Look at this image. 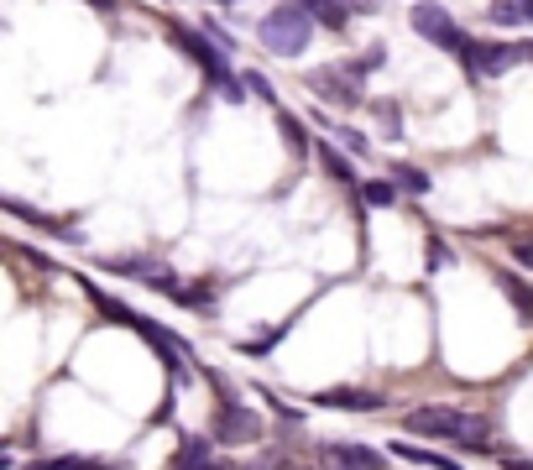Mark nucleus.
<instances>
[{
  "instance_id": "nucleus-1",
  "label": "nucleus",
  "mask_w": 533,
  "mask_h": 470,
  "mask_svg": "<svg viewBox=\"0 0 533 470\" xmlns=\"http://www.w3.org/2000/svg\"><path fill=\"white\" fill-rule=\"evenodd\" d=\"M408 429L424 434V439H450L460 450H492V418L481 413H460L445 403H424L408 413Z\"/></svg>"
},
{
  "instance_id": "nucleus-2",
  "label": "nucleus",
  "mask_w": 533,
  "mask_h": 470,
  "mask_svg": "<svg viewBox=\"0 0 533 470\" xmlns=\"http://www.w3.org/2000/svg\"><path fill=\"white\" fill-rule=\"evenodd\" d=\"M262 47L277 58H298V53H309V42H314V16L304 6H293V0H283V6H272L262 16V27H257Z\"/></svg>"
},
{
  "instance_id": "nucleus-3",
  "label": "nucleus",
  "mask_w": 533,
  "mask_h": 470,
  "mask_svg": "<svg viewBox=\"0 0 533 470\" xmlns=\"http://www.w3.org/2000/svg\"><path fill=\"white\" fill-rule=\"evenodd\" d=\"M408 21H413V32H419L424 42H434V47H439V53H450V58H471V47H476V42L455 27L445 6H434V0H419V6L408 11Z\"/></svg>"
},
{
  "instance_id": "nucleus-4",
  "label": "nucleus",
  "mask_w": 533,
  "mask_h": 470,
  "mask_svg": "<svg viewBox=\"0 0 533 470\" xmlns=\"http://www.w3.org/2000/svg\"><path fill=\"white\" fill-rule=\"evenodd\" d=\"M319 455L330 470H387L382 450H372V444H356V439H324Z\"/></svg>"
},
{
  "instance_id": "nucleus-5",
  "label": "nucleus",
  "mask_w": 533,
  "mask_h": 470,
  "mask_svg": "<svg viewBox=\"0 0 533 470\" xmlns=\"http://www.w3.org/2000/svg\"><path fill=\"white\" fill-rule=\"evenodd\" d=\"M319 100H330V105H340V110H351V105H361V89H356V74H340V68H314V74L304 79Z\"/></svg>"
},
{
  "instance_id": "nucleus-6",
  "label": "nucleus",
  "mask_w": 533,
  "mask_h": 470,
  "mask_svg": "<svg viewBox=\"0 0 533 470\" xmlns=\"http://www.w3.org/2000/svg\"><path fill=\"white\" fill-rule=\"evenodd\" d=\"M523 58H528V53H523V42H476L466 63L476 68L481 79H492V74H507V68L523 63Z\"/></svg>"
},
{
  "instance_id": "nucleus-7",
  "label": "nucleus",
  "mask_w": 533,
  "mask_h": 470,
  "mask_svg": "<svg viewBox=\"0 0 533 470\" xmlns=\"http://www.w3.org/2000/svg\"><path fill=\"white\" fill-rule=\"evenodd\" d=\"M262 434V418L241 408V403H230L225 397V408H220V423H215V439L220 444H246V439H257Z\"/></svg>"
},
{
  "instance_id": "nucleus-8",
  "label": "nucleus",
  "mask_w": 533,
  "mask_h": 470,
  "mask_svg": "<svg viewBox=\"0 0 533 470\" xmlns=\"http://www.w3.org/2000/svg\"><path fill=\"white\" fill-rule=\"evenodd\" d=\"M324 408H351V413H377L382 408V392H361V387H330L319 392Z\"/></svg>"
},
{
  "instance_id": "nucleus-9",
  "label": "nucleus",
  "mask_w": 533,
  "mask_h": 470,
  "mask_svg": "<svg viewBox=\"0 0 533 470\" xmlns=\"http://www.w3.org/2000/svg\"><path fill=\"white\" fill-rule=\"evenodd\" d=\"M387 455L413 460V465H429V470H466L460 460H445V455H434V450H419V444H413V439H392V444H387Z\"/></svg>"
},
{
  "instance_id": "nucleus-10",
  "label": "nucleus",
  "mask_w": 533,
  "mask_h": 470,
  "mask_svg": "<svg viewBox=\"0 0 533 470\" xmlns=\"http://www.w3.org/2000/svg\"><path fill=\"white\" fill-rule=\"evenodd\" d=\"M293 6H304L319 27H330V32H340L345 21H351V6H345V0H293Z\"/></svg>"
},
{
  "instance_id": "nucleus-11",
  "label": "nucleus",
  "mask_w": 533,
  "mask_h": 470,
  "mask_svg": "<svg viewBox=\"0 0 533 470\" xmlns=\"http://www.w3.org/2000/svg\"><path fill=\"white\" fill-rule=\"evenodd\" d=\"M497 282H502L507 303H513V309H518V319H523V324H533V288H528V282H523L518 272H502Z\"/></svg>"
},
{
  "instance_id": "nucleus-12",
  "label": "nucleus",
  "mask_w": 533,
  "mask_h": 470,
  "mask_svg": "<svg viewBox=\"0 0 533 470\" xmlns=\"http://www.w3.org/2000/svg\"><path fill=\"white\" fill-rule=\"evenodd\" d=\"M27 470H115V460H84V455H58V460H37Z\"/></svg>"
},
{
  "instance_id": "nucleus-13",
  "label": "nucleus",
  "mask_w": 533,
  "mask_h": 470,
  "mask_svg": "<svg viewBox=\"0 0 533 470\" xmlns=\"http://www.w3.org/2000/svg\"><path fill=\"white\" fill-rule=\"evenodd\" d=\"M204 465H215V460H210V439H189V444L178 450V465H173V470H204Z\"/></svg>"
},
{
  "instance_id": "nucleus-14",
  "label": "nucleus",
  "mask_w": 533,
  "mask_h": 470,
  "mask_svg": "<svg viewBox=\"0 0 533 470\" xmlns=\"http://www.w3.org/2000/svg\"><path fill=\"white\" fill-rule=\"evenodd\" d=\"M314 152H319V162H324V173H330V178H340V183H351V178H356V173H351V162H345V157L330 147V141H319Z\"/></svg>"
},
{
  "instance_id": "nucleus-15",
  "label": "nucleus",
  "mask_w": 533,
  "mask_h": 470,
  "mask_svg": "<svg viewBox=\"0 0 533 470\" xmlns=\"http://www.w3.org/2000/svg\"><path fill=\"white\" fill-rule=\"evenodd\" d=\"M277 126H283V141H288L293 152H304V121H298V115L283 110V115H277Z\"/></svg>"
},
{
  "instance_id": "nucleus-16",
  "label": "nucleus",
  "mask_w": 533,
  "mask_h": 470,
  "mask_svg": "<svg viewBox=\"0 0 533 470\" xmlns=\"http://www.w3.org/2000/svg\"><path fill=\"white\" fill-rule=\"evenodd\" d=\"M361 194H366V204H398V188H392V183H361Z\"/></svg>"
},
{
  "instance_id": "nucleus-17",
  "label": "nucleus",
  "mask_w": 533,
  "mask_h": 470,
  "mask_svg": "<svg viewBox=\"0 0 533 470\" xmlns=\"http://www.w3.org/2000/svg\"><path fill=\"white\" fill-rule=\"evenodd\" d=\"M492 21H497V27H513V21H523V0H497Z\"/></svg>"
},
{
  "instance_id": "nucleus-18",
  "label": "nucleus",
  "mask_w": 533,
  "mask_h": 470,
  "mask_svg": "<svg viewBox=\"0 0 533 470\" xmlns=\"http://www.w3.org/2000/svg\"><path fill=\"white\" fill-rule=\"evenodd\" d=\"M398 183L413 188V194H429V173H419V168H398Z\"/></svg>"
},
{
  "instance_id": "nucleus-19",
  "label": "nucleus",
  "mask_w": 533,
  "mask_h": 470,
  "mask_svg": "<svg viewBox=\"0 0 533 470\" xmlns=\"http://www.w3.org/2000/svg\"><path fill=\"white\" fill-rule=\"evenodd\" d=\"M377 115H382V131H387V136H403V126H398V105H392V100H382Z\"/></svg>"
},
{
  "instance_id": "nucleus-20",
  "label": "nucleus",
  "mask_w": 533,
  "mask_h": 470,
  "mask_svg": "<svg viewBox=\"0 0 533 470\" xmlns=\"http://www.w3.org/2000/svg\"><path fill=\"white\" fill-rule=\"evenodd\" d=\"M246 84H251V89H257V94H262V100H272V84H267L262 74H246Z\"/></svg>"
},
{
  "instance_id": "nucleus-21",
  "label": "nucleus",
  "mask_w": 533,
  "mask_h": 470,
  "mask_svg": "<svg viewBox=\"0 0 533 470\" xmlns=\"http://www.w3.org/2000/svg\"><path fill=\"white\" fill-rule=\"evenodd\" d=\"M513 256H518V262L533 272V241H523V246H513Z\"/></svg>"
},
{
  "instance_id": "nucleus-22",
  "label": "nucleus",
  "mask_w": 533,
  "mask_h": 470,
  "mask_svg": "<svg viewBox=\"0 0 533 470\" xmlns=\"http://www.w3.org/2000/svg\"><path fill=\"white\" fill-rule=\"evenodd\" d=\"M502 470H533V460H523V455H502Z\"/></svg>"
},
{
  "instance_id": "nucleus-23",
  "label": "nucleus",
  "mask_w": 533,
  "mask_h": 470,
  "mask_svg": "<svg viewBox=\"0 0 533 470\" xmlns=\"http://www.w3.org/2000/svg\"><path fill=\"white\" fill-rule=\"evenodd\" d=\"M89 6H95V11H110V6H115V0H89Z\"/></svg>"
},
{
  "instance_id": "nucleus-24",
  "label": "nucleus",
  "mask_w": 533,
  "mask_h": 470,
  "mask_svg": "<svg viewBox=\"0 0 533 470\" xmlns=\"http://www.w3.org/2000/svg\"><path fill=\"white\" fill-rule=\"evenodd\" d=\"M523 16H528V21H533V0H523Z\"/></svg>"
},
{
  "instance_id": "nucleus-25",
  "label": "nucleus",
  "mask_w": 533,
  "mask_h": 470,
  "mask_svg": "<svg viewBox=\"0 0 533 470\" xmlns=\"http://www.w3.org/2000/svg\"><path fill=\"white\" fill-rule=\"evenodd\" d=\"M204 470H230V465H220V460H215V465H204Z\"/></svg>"
},
{
  "instance_id": "nucleus-26",
  "label": "nucleus",
  "mask_w": 533,
  "mask_h": 470,
  "mask_svg": "<svg viewBox=\"0 0 533 470\" xmlns=\"http://www.w3.org/2000/svg\"><path fill=\"white\" fill-rule=\"evenodd\" d=\"M215 6H236V0H215Z\"/></svg>"
},
{
  "instance_id": "nucleus-27",
  "label": "nucleus",
  "mask_w": 533,
  "mask_h": 470,
  "mask_svg": "<svg viewBox=\"0 0 533 470\" xmlns=\"http://www.w3.org/2000/svg\"><path fill=\"white\" fill-rule=\"evenodd\" d=\"M523 53H528V63H533V47H523Z\"/></svg>"
}]
</instances>
